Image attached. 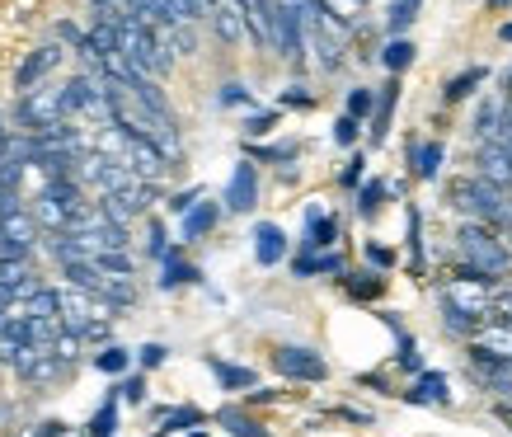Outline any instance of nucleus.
Returning <instances> with one entry per match:
<instances>
[{
	"label": "nucleus",
	"mask_w": 512,
	"mask_h": 437,
	"mask_svg": "<svg viewBox=\"0 0 512 437\" xmlns=\"http://www.w3.org/2000/svg\"><path fill=\"white\" fill-rule=\"evenodd\" d=\"M198 278L202 273L193 264H184L179 250H170L165 259H160V287H165V292H170V287H184V282H198Z\"/></svg>",
	"instance_id": "4468645a"
},
{
	"label": "nucleus",
	"mask_w": 512,
	"mask_h": 437,
	"mask_svg": "<svg viewBox=\"0 0 512 437\" xmlns=\"http://www.w3.org/2000/svg\"><path fill=\"white\" fill-rule=\"evenodd\" d=\"M221 104H226V109H249V90L245 85H221Z\"/></svg>",
	"instance_id": "72a5a7b5"
},
{
	"label": "nucleus",
	"mask_w": 512,
	"mask_h": 437,
	"mask_svg": "<svg viewBox=\"0 0 512 437\" xmlns=\"http://www.w3.org/2000/svg\"><path fill=\"white\" fill-rule=\"evenodd\" d=\"M437 170H442V146H437V141L414 146V174H419V179H433Z\"/></svg>",
	"instance_id": "412c9836"
},
{
	"label": "nucleus",
	"mask_w": 512,
	"mask_h": 437,
	"mask_svg": "<svg viewBox=\"0 0 512 437\" xmlns=\"http://www.w3.org/2000/svg\"><path fill=\"white\" fill-rule=\"evenodd\" d=\"M498 419H503V423H508V428H512V405H508V400L498 405Z\"/></svg>",
	"instance_id": "a18cd8bd"
},
{
	"label": "nucleus",
	"mask_w": 512,
	"mask_h": 437,
	"mask_svg": "<svg viewBox=\"0 0 512 437\" xmlns=\"http://www.w3.org/2000/svg\"><path fill=\"white\" fill-rule=\"evenodd\" d=\"M207 367H212V376L221 381V391H249V386L259 381L249 367H235V362H221V358H212Z\"/></svg>",
	"instance_id": "2eb2a0df"
},
{
	"label": "nucleus",
	"mask_w": 512,
	"mask_h": 437,
	"mask_svg": "<svg viewBox=\"0 0 512 437\" xmlns=\"http://www.w3.org/2000/svg\"><path fill=\"white\" fill-rule=\"evenodd\" d=\"M362 165H367V160H362V156H357V160H348V170L339 174V179H343V188H353L357 179H362Z\"/></svg>",
	"instance_id": "a19ab883"
},
{
	"label": "nucleus",
	"mask_w": 512,
	"mask_h": 437,
	"mask_svg": "<svg viewBox=\"0 0 512 437\" xmlns=\"http://www.w3.org/2000/svg\"><path fill=\"white\" fill-rule=\"evenodd\" d=\"M357 5H367V0H357Z\"/></svg>",
	"instance_id": "09e8293b"
},
{
	"label": "nucleus",
	"mask_w": 512,
	"mask_h": 437,
	"mask_svg": "<svg viewBox=\"0 0 512 437\" xmlns=\"http://www.w3.org/2000/svg\"><path fill=\"white\" fill-rule=\"evenodd\" d=\"M339 240V221L325 217L320 207H306V254L311 250H329Z\"/></svg>",
	"instance_id": "f8f14e48"
},
{
	"label": "nucleus",
	"mask_w": 512,
	"mask_h": 437,
	"mask_svg": "<svg viewBox=\"0 0 512 437\" xmlns=\"http://www.w3.org/2000/svg\"><path fill=\"white\" fill-rule=\"evenodd\" d=\"M273 367H278L287 381H325L329 376L325 358H320L315 348H301V344H282L278 353H273Z\"/></svg>",
	"instance_id": "423d86ee"
},
{
	"label": "nucleus",
	"mask_w": 512,
	"mask_h": 437,
	"mask_svg": "<svg viewBox=\"0 0 512 437\" xmlns=\"http://www.w3.org/2000/svg\"><path fill=\"white\" fill-rule=\"evenodd\" d=\"M15 123L24 127V137H38L43 127L62 123V94H57V90H29V94H19Z\"/></svg>",
	"instance_id": "20e7f679"
},
{
	"label": "nucleus",
	"mask_w": 512,
	"mask_h": 437,
	"mask_svg": "<svg viewBox=\"0 0 512 437\" xmlns=\"http://www.w3.org/2000/svg\"><path fill=\"white\" fill-rule=\"evenodd\" d=\"M146 254H151V259H165V254H170V245H165V226H160V221H151V231H146Z\"/></svg>",
	"instance_id": "473e14b6"
},
{
	"label": "nucleus",
	"mask_w": 512,
	"mask_h": 437,
	"mask_svg": "<svg viewBox=\"0 0 512 437\" xmlns=\"http://www.w3.org/2000/svg\"><path fill=\"white\" fill-rule=\"evenodd\" d=\"M395 94H400V85H390V90H386V94H381V104H376V118H372V137H376V141L386 137L390 109H395Z\"/></svg>",
	"instance_id": "cd10ccee"
},
{
	"label": "nucleus",
	"mask_w": 512,
	"mask_h": 437,
	"mask_svg": "<svg viewBox=\"0 0 512 437\" xmlns=\"http://www.w3.org/2000/svg\"><path fill=\"white\" fill-rule=\"evenodd\" d=\"M254 203H259V174H254L249 160H240L231 170V184H226V207L231 212H254Z\"/></svg>",
	"instance_id": "6e6552de"
},
{
	"label": "nucleus",
	"mask_w": 512,
	"mask_h": 437,
	"mask_svg": "<svg viewBox=\"0 0 512 437\" xmlns=\"http://www.w3.org/2000/svg\"><path fill=\"white\" fill-rule=\"evenodd\" d=\"M372 90H353L348 94V118H367V113H372Z\"/></svg>",
	"instance_id": "f704fd0d"
},
{
	"label": "nucleus",
	"mask_w": 512,
	"mask_h": 437,
	"mask_svg": "<svg viewBox=\"0 0 512 437\" xmlns=\"http://www.w3.org/2000/svg\"><path fill=\"white\" fill-rule=\"evenodd\" d=\"M503 43H512V24H503Z\"/></svg>",
	"instance_id": "49530a36"
},
{
	"label": "nucleus",
	"mask_w": 512,
	"mask_h": 437,
	"mask_svg": "<svg viewBox=\"0 0 512 437\" xmlns=\"http://www.w3.org/2000/svg\"><path fill=\"white\" fill-rule=\"evenodd\" d=\"M80 344H85V339H80V334H57V339H52V348H47V353H52V358L62 362V367H71V362L80 358Z\"/></svg>",
	"instance_id": "a878e982"
},
{
	"label": "nucleus",
	"mask_w": 512,
	"mask_h": 437,
	"mask_svg": "<svg viewBox=\"0 0 512 437\" xmlns=\"http://www.w3.org/2000/svg\"><path fill=\"white\" fill-rule=\"evenodd\" d=\"M113 433H118V395L99 405V414L90 419V433L85 437H113Z\"/></svg>",
	"instance_id": "5701e85b"
},
{
	"label": "nucleus",
	"mask_w": 512,
	"mask_h": 437,
	"mask_svg": "<svg viewBox=\"0 0 512 437\" xmlns=\"http://www.w3.org/2000/svg\"><path fill=\"white\" fill-rule=\"evenodd\" d=\"M480 80H484V66H470L466 76H456V80H451V85H447V99H451V104H456V99H466V94L475 90Z\"/></svg>",
	"instance_id": "c756f323"
},
{
	"label": "nucleus",
	"mask_w": 512,
	"mask_h": 437,
	"mask_svg": "<svg viewBox=\"0 0 512 437\" xmlns=\"http://www.w3.org/2000/svg\"><path fill=\"white\" fill-rule=\"evenodd\" d=\"M419 5H423V0H390L386 24H390V33H395V38H400V33L409 29L414 19H419Z\"/></svg>",
	"instance_id": "4be33fe9"
},
{
	"label": "nucleus",
	"mask_w": 512,
	"mask_h": 437,
	"mask_svg": "<svg viewBox=\"0 0 512 437\" xmlns=\"http://www.w3.org/2000/svg\"><path fill=\"white\" fill-rule=\"evenodd\" d=\"M0 235H5V245H15L19 254H29L33 250V240H38V221H33V212H5L0 217Z\"/></svg>",
	"instance_id": "9b49d317"
},
{
	"label": "nucleus",
	"mask_w": 512,
	"mask_h": 437,
	"mask_svg": "<svg viewBox=\"0 0 512 437\" xmlns=\"http://www.w3.org/2000/svg\"><path fill=\"white\" fill-rule=\"evenodd\" d=\"M367 259H372V264H381V268H386V264H390V250H381V245H367Z\"/></svg>",
	"instance_id": "c03bdc74"
},
{
	"label": "nucleus",
	"mask_w": 512,
	"mask_h": 437,
	"mask_svg": "<svg viewBox=\"0 0 512 437\" xmlns=\"http://www.w3.org/2000/svg\"><path fill=\"white\" fill-rule=\"evenodd\" d=\"M498 113H503V104H484L480 118H475V132H480L484 146H489V141L498 137Z\"/></svg>",
	"instance_id": "c85d7f7f"
},
{
	"label": "nucleus",
	"mask_w": 512,
	"mask_h": 437,
	"mask_svg": "<svg viewBox=\"0 0 512 437\" xmlns=\"http://www.w3.org/2000/svg\"><path fill=\"white\" fill-rule=\"evenodd\" d=\"M217 423H221V428H231V437H268V428H259L254 419H245L240 409H221Z\"/></svg>",
	"instance_id": "aec40b11"
},
{
	"label": "nucleus",
	"mask_w": 512,
	"mask_h": 437,
	"mask_svg": "<svg viewBox=\"0 0 512 437\" xmlns=\"http://www.w3.org/2000/svg\"><path fill=\"white\" fill-rule=\"evenodd\" d=\"M0 137H10V132H5V118H0Z\"/></svg>",
	"instance_id": "de8ad7c7"
},
{
	"label": "nucleus",
	"mask_w": 512,
	"mask_h": 437,
	"mask_svg": "<svg viewBox=\"0 0 512 437\" xmlns=\"http://www.w3.org/2000/svg\"><path fill=\"white\" fill-rule=\"evenodd\" d=\"M456 250L466 259V273H475V278L489 282V287L512 273V250L498 240V231H489L480 221H466V226L456 231Z\"/></svg>",
	"instance_id": "f257e3e1"
},
{
	"label": "nucleus",
	"mask_w": 512,
	"mask_h": 437,
	"mask_svg": "<svg viewBox=\"0 0 512 437\" xmlns=\"http://www.w3.org/2000/svg\"><path fill=\"white\" fill-rule=\"evenodd\" d=\"M292 273L296 278H315V273H320V259H315V254H301V259L292 264Z\"/></svg>",
	"instance_id": "58836bf2"
},
{
	"label": "nucleus",
	"mask_w": 512,
	"mask_h": 437,
	"mask_svg": "<svg viewBox=\"0 0 512 437\" xmlns=\"http://www.w3.org/2000/svg\"><path fill=\"white\" fill-rule=\"evenodd\" d=\"M90 264L99 268L104 278H132V273H137V259L127 250H104V254H94Z\"/></svg>",
	"instance_id": "f3484780"
},
{
	"label": "nucleus",
	"mask_w": 512,
	"mask_h": 437,
	"mask_svg": "<svg viewBox=\"0 0 512 437\" xmlns=\"http://www.w3.org/2000/svg\"><path fill=\"white\" fill-rule=\"evenodd\" d=\"M113 391L123 395L127 405H141V400H146V376H127V381H118Z\"/></svg>",
	"instance_id": "2f4dec72"
},
{
	"label": "nucleus",
	"mask_w": 512,
	"mask_h": 437,
	"mask_svg": "<svg viewBox=\"0 0 512 437\" xmlns=\"http://www.w3.org/2000/svg\"><path fill=\"white\" fill-rule=\"evenodd\" d=\"M62 62V47L57 43H47V47H38V52H29V62L15 71V85H19V94H29V90H38V80L52 71V66Z\"/></svg>",
	"instance_id": "1a4fd4ad"
},
{
	"label": "nucleus",
	"mask_w": 512,
	"mask_h": 437,
	"mask_svg": "<svg viewBox=\"0 0 512 437\" xmlns=\"http://www.w3.org/2000/svg\"><path fill=\"white\" fill-rule=\"evenodd\" d=\"M470 362H475V367L512 362V329L508 325H494V329H484L480 339H470Z\"/></svg>",
	"instance_id": "0eeeda50"
},
{
	"label": "nucleus",
	"mask_w": 512,
	"mask_h": 437,
	"mask_svg": "<svg viewBox=\"0 0 512 437\" xmlns=\"http://www.w3.org/2000/svg\"><path fill=\"white\" fill-rule=\"evenodd\" d=\"M66 433V423L62 419H47L43 423V428H38V433H33V437H62Z\"/></svg>",
	"instance_id": "37998d69"
},
{
	"label": "nucleus",
	"mask_w": 512,
	"mask_h": 437,
	"mask_svg": "<svg viewBox=\"0 0 512 437\" xmlns=\"http://www.w3.org/2000/svg\"><path fill=\"white\" fill-rule=\"evenodd\" d=\"M301 10L296 5H287V0H273V10H268V24H264V38H273V47H278L282 57H292V62H301V52H306V38H301Z\"/></svg>",
	"instance_id": "7ed1b4c3"
},
{
	"label": "nucleus",
	"mask_w": 512,
	"mask_h": 437,
	"mask_svg": "<svg viewBox=\"0 0 512 437\" xmlns=\"http://www.w3.org/2000/svg\"><path fill=\"white\" fill-rule=\"evenodd\" d=\"M334 141H339V146H353V141H357V118H348V113H343L339 123H334Z\"/></svg>",
	"instance_id": "4c0bfd02"
},
{
	"label": "nucleus",
	"mask_w": 512,
	"mask_h": 437,
	"mask_svg": "<svg viewBox=\"0 0 512 437\" xmlns=\"http://www.w3.org/2000/svg\"><path fill=\"white\" fill-rule=\"evenodd\" d=\"M273 127H278V113H254V118H245L249 137H264V132H273Z\"/></svg>",
	"instance_id": "c9c22d12"
},
{
	"label": "nucleus",
	"mask_w": 512,
	"mask_h": 437,
	"mask_svg": "<svg viewBox=\"0 0 512 437\" xmlns=\"http://www.w3.org/2000/svg\"><path fill=\"white\" fill-rule=\"evenodd\" d=\"M381 198H386V184H381V179L362 184V193H357V207H362V217H372L376 207H381Z\"/></svg>",
	"instance_id": "7c9ffc66"
},
{
	"label": "nucleus",
	"mask_w": 512,
	"mask_h": 437,
	"mask_svg": "<svg viewBox=\"0 0 512 437\" xmlns=\"http://www.w3.org/2000/svg\"><path fill=\"white\" fill-rule=\"evenodd\" d=\"M160 423H165L160 433H179V428H188V433H193V428L202 423V409H188V405L184 409H170V414H165Z\"/></svg>",
	"instance_id": "bb28decb"
},
{
	"label": "nucleus",
	"mask_w": 512,
	"mask_h": 437,
	"mask_svg": "<svg viewBox=\"0 0 512 437\" xmlns=\"http://www.w3.org/2000/svg\"><path fill=\"white\" fill-rule=\"evenodd\" d=\"M409 400H419V405H428V400H433V405H447V400H451V391H447V376H442V372H428V376H419V386L409 391Z\"/></svg>",
	"instance_id": "a211bd4d"
},
{
	"label": "nucleus",
	"mask_w": 512,
	"mask_h": 437,
	"mask_svg": "<svg viewBox=\"0 0 512 437\" xmlns=\"http://www.w3.org/2000/svg\"><path fill=\"white\" fill-rule=\"evenodd\" d=\"M165 358H170V348H165V344H146V348L137 353V362L146 367V372H151V367H160Z\"/></svg>",
	"instance_id": "e433bc0d"
},
{
	"label": "nucleus",
	"mask_w": 512,
	"mask_h": 437,
	"mask_svg": "<svg viewBox=\"0 0 512 437\" xmlns=\"http://www.w3.org/2000/svg\"><path fill=\"white\" fill-rule=\"evenodd\" d=\"M489 320H494V325H508L512 329V282L508 287H494V292H489Z\"/></svg>",
	"instance_id": "393cba45"
},
{
	"label": "nucleus",
	"mask_w": 512,
	"mask_h": 437,
	"mask_svg": "<svg viewBox=\"0 0 512 437\" xmlns=\"http://www.w3.org/2000/svg\"><path fill=\"white\" fill-rule=\"evenodd\" d=\"M221 221V207L217 203H193L184 212V240H202V235H212Z\"/></svg>",
	"instance_id": "ddd939ff"
},
{
	"label": "nucleus",
	"mask_w": 512,
	"mask_h": 437,
	"mask_svg": "<svg viewBox=\"0 0 512 437\" xmlns=\"http://www.w3.org/2000/svg\"><path fill=\"white\" fill-rule=\"evenodd\" d=\"M94 367H99L104 376H123L127 367H132V353H127L123 344H109L104 353H94Z\"/></svg>",
	"instance_id": "6ab92c4d"
},
{
	"label": "nucleus",
	"mask_w": 512,
	"mask_h": 437,
	"mask_svg": "<svg viewBox=\"0 0 512 437\" xmlns=\"http://www.w3.org/2000/svg\"><path fill=\"white\" fill-rule=\"evenodd\" d=\"M282 104H287V109H311V94L301 90V85H292V90L282 94Z\"/></svg>",
	"instance_id": "ea45409f"
},
{
	"label": "nucleus",
	"mask_w": 512,
	"mask_h": 437,
	"mask_svg": "<svg viewBox=\"0 0 512 437\" xmlns=\"http://www.w3.org/2000/svg\"><path fill=\"white\" fill-rule=\"evenodd\" d=\"M451 198H456L461 212H470V221H480L489 231H503V226H508V193L494 184H484L480 174H475V179H461V184L451 188Z\"/></svg>",
	"instance_id": "f03ea898"
},
{
	"label": "nucleus",
	"mask_w": 512,
	"mask_h": 437,
	"mask_svg": "<svg viewBox=\"0 0 512 437\" xmlns=\"http://www.w3.org/2000/svg\"><path fill=\"white\" fill-rule=\"evenodd\" d=\"M381 62H386V71H395V76H400L404 66L414 62V43H409V38H390L386 52H381Z\"/></svg>",
	"instance_id": "b1692460"
},
{
	"label": "nucleus",
	"mask_w": 512,
	"mask_h": 437,
	"mask_svg": "<svg viewBox=\"0 0 512 437\" xmlns=\"http://www.w3.org/2000/svg\"><path fill=\"white\" fill-rule=\"evenodd\" d=\"M193 203H198V188H193V193H174V198H170V207H174V212H188V207H193Z\"/></svg>",
	"instance_id": "79ce46f5"
},
{
	"label": "nucleus",
	"mask_w": 512,
	"mask_h": 437,
	"mask_svg": "<svg viewBox=\"0 0 512 437\" xmlns=\"http://www.w3.org/2000/svg\"><path fill=\"white\" fill-rule=\"evenodd\" d=\"M254 259L264 268L287 259V235H282V226H273V221H259V226H254Z\"/></svg>",
	"instance_id": "9d476101"
},
{
	"label": "nucleus",
	"mask_w": 512,
	"mask_h": 437,
	"mask_svg": "<svg viewBox=\"0 0 512 437\" xmlns=\"http://www.w3.org/2000/svg\"><path fill=\"white\" fill-rule=\"evenodd\" d=\"M123 137V146H118V160H123L127 170L137 174L141 184H156L160 174L170 170V160L160 156V146L156 141H146V137H127V132H118Z\"/></svg>",
	"instance_id": "39448f33"
},
{
	"label": "nucleus",
	"mask_w": 512,
	"mask_h": 437,
	"mask_svg": "<svg viewBox=\"0 0 512 437\" xmlns=\"http://www.w3.org/2000/svg\"><path fill=\"white\" fill-rule=\"evenodd\" d=\"M24 311H29V320H57V311H62V292L57 287H38L29 301H24ZM62 325V320H57Z\"/></svg>",
	"instance_id": "dca6fc26"
}]
</instances>
